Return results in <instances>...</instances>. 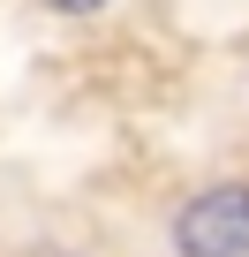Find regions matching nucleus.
I'll return each instance as SVG.
<instances>
[{
  "label": "nucleus",
  "mask_w": 249,
  "mask_h": 257,
  "mask_svg": "<svg viewBox=\"0 0 249 257\" xmlns=\"http://www.w3.org/2000/svg\"><path fill=\"white\" fill-rule=\"evenodd\" d=\"M181 257H249V182H219L174 212Z\"/></svg>",
  "instance_id": "nucleus-1"
},
{
  "label": "nucleus",
  "mask_w": 249,
  "mask_h": 257,
  "mask_svg": "<svg viewBox=\"0 0 249 257\" xmlns=\"http://www.w3.org/2000/svg\"><path fill=\"white\" fill-rule=\"evenodd\" d=\"M46 8H61V16H98L106 0H46Z\"/></svg>",
  "instance_id": "nucleus-2"
}]
</instances>
